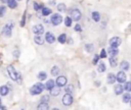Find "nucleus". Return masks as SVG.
Wrapping results in <instances>:
<instances>
[{"mask_svg": "<svg viewBox=\"0 0 131 110\" xmlns=\"http://www.w3.org/2000/svg\"><path fill=\"white\" fill-rule=\"evenodd\" d=\"M116 81V75L114 73H108L107 74V82L108 84H114Z\"/></svg>", "mask_w": 131, "mask_h": 110, "instance_id": "23", "label": "nucleus"}, {"mask_svg": "<svg viewBox=\"0 0 131 110\" xmlns=\"http://www.w3.org/2000/svg\"><path fill=\"white\" fill-rule=\"evenodd\" d=\"M114 92L116 95H122L124 92V86H122L120 82L114 87Z\"/></svg>", "mask_w": 131, "mask_h": 110, "instance_id": "12", "label": "nucleus"}, {"mask_svg": "<svg viewBox=\"0 0 131 110\" xmlns=\"http://www.w3.org/2000/svg\"><path fill=\"white\" fill-rule=\"evenodd\" d=\"M67 77L64 76V75H59V76H57V78H56V80H55V84H56V86L57 87H64L66 85H67Z\"/></svg>", "mask_w": 131, "mask_h": 110, "instance_id": "8", "label": "nucleus"}, {"mask_svg": "<svg viewBox=\"0 0 131 110\" xmlns=\"http://www.w3.org/2000/svg\"><path fill=\"white\" fill-rule=\"evenodd\" d=\"M73 101H74V99H73L72 94L66 93V95H63V97H62V104H63L64 106H70V105H72V104H73Z\"/></svg>", "mask_w": 131, "mask_h": 110, "instance_id": "3", "label": "nucleus"}, {"mask_svg": "<svg viewBox=\"0 0 131 110\" xmlns=\"http://www.w3.org/2000/svg\"><path fill=\"white\" fill-rule=\"evenodd\" d=\"M44 86H45V89H46V90L50 91V90H51V89H52V88L55 86V81H54L53 79H48Z\"/></svg>", "mask_w": 131, "mask_h": 110, "instance_id": "13", "label": "nucleus"}, {"mask_svg": "<svg viewBox=\"0 0 131 110\" xmlns=\"http://www.w3.org/2000/svg\"><path fill=\"white\" fill-rule=\"evenodd\" d=\"M108 53L111 54V56H117L118 53H119L118 47H112V46H110V48H108Z\"/></svg>", "mask_w": 131, "mask_h": 110, "instance_id": "15", "label": "nucleus"}, {"mask_svg": "<svg viewBox=\"0 0 131 110\" xmlns=\"http://www.w3.org/2000/svg\"><path fill=\"white\" fill-rule=\"evenodd\" d=\"M105 69H106L105 64H104L103 62H100V63L98 64V66H97V70H98V72H104Z\"/></svg>", "mask_w": 131, "mask_h": 110, "instance_id": "25", "label": "nucleus"}, {"mask_svg": "<svg viewBox=\"0 0 131 110\" xmlns=\"http://www.w3.org/2000/svg\"><path fill=\"white\" fill-rule=\"evenodd\" d=\"M44 89H45V86H44L43 84H41V82H37V84H35L34 86L31 87V89H30V93H31V95H33V96H35V95H39V94H41V93L43 92Z\"/></svg>", "mask_w": 131, "mask_h": 110, "instance_id": "2", "label": "nucleus"}, {"mask_svg": "<svg viewBox=\"0 0 131 110\" xmlns=\"http://www.w3.org/2000/svg\"><path fill=\"white\" fill-rule=\"evenodd\" d=\"M9 92V89L7 86H1L0 87V95L1 96H6Z\"/></svg>", "mask_w": 131, "mask_h": 110, "instance_id": "19", "label": "nucleus"}, {"mask_svg": "<svg viewBox=\"0 0 131 110\" xmlns=\"http://www.w3.org/2000/svg\"><path fill=\"white\" fill-rule=\"evenodd\" d=\"M98 60H99V55L95 54L94 55V58H93V64H97L98 63Z\"/></svg>", "mask_w": 131, "mask_h": 110, "instance_id": "39", "label": "nucleus"}, {"mask_svg": "<svg viewBox=\"0 0 131 110\" xmlns=\"http://www.w3.org/2000/svg\"><path fill=\"white\" fill-rule=\"evenodd\" d=\"M34 41H35V43L38 44V45H43V44H44V38L41 37L40 35H35Z\"/></svg>", "mask_w": 131, "mask_h": 110, "instance_id": "14", "label": "nucleus"}, {"mask_svg": "<svg viewBox=\"0 0 131 110\" xmlns=\"http://www.w3.org/2000/svg\"><path fill=\"white\" fill-rule=\"evenodd\" d=\"M66 9H67V6H66L64 3H59V4H57V10H58V11L63 12V11H66Z\"/></svg>", "mask_w": 131, "mask_h": 110, "instance_id": "28", "label": "nucleus"}, {"mask_svg": "<svg viewBox=\"0 0 131 110\" xmlns=\"http://www.w3.org/2000/svg\"><path fill=\"white\" fill-rule=\"evenodd\" d=\"M51 13V9L50 8H48V7H42V15H44V16H47V15H49Z\"/></svg>", "mask_w": 131, "mask_h": 110, "instance_id": "26", "label": "nucleus"}, {"mask_svg": "<svg viewBox=\"0 0 131 110\" xmlns=\"http://www.w3.org/2000/svg\"><path fill=\"white\" fill-rule=\"evenodd\" d=\"M0 105H1V99H0Z\"/></svg>", "mask_w": 131, "mask_h": 110, "instance_id": "46", "label": "nucleus"}, {"mask_svg": "<svg viewBox=\"0 0 131 110\" xmlns=\"http://www.w3.org/2000/svg\"><path fill=\"white\" fill-rule=\"evenodd\" d=\"M71 17H72L73 20L79 21L81 19V17H82V13H81V11L79 9H73L71 11Z\"/></svg>", "mask_w": 131, "mask_h": 110, "instance_id": "6", "label": "nucleus"}, {"mask_svg": "<svg viewBox=\"0 0 131 110\" xmlns=\"http://www.w3.org/2000/svg\"><path fill=\"white\" fill-rule=\"evenodd\" d=\"M121 42L122 41H121V39L119 37H114V38H112L110 40V46H112V47H118V46H120Z\"/></svg>", "mask_w": 131, "mask_h": 110, "instance_id": "10", "label": "nucleus"}, {"mask_svg": "<svg viewBox=\"0 0 131 110\" xmlns=\"http://www.w3.org/2000/svg\"><path fill=\"white\" fill-rule=\"evenodd\" d=\"M34 9L36 10V11H39L40 9H42V7H43V5L42 4H39V3H37V2H34Z\"/></svg>", "mask_w": 131, "mask_h": 110, "instance_id": "35", "label": "nucleus"}, {"mask_svg": "<svg viewBox=\"0 0 131 110\" xmlns=\"http://www.w3.org/2000/svg\"><path fill=\"white\" fill-rule=\"evenodd\" d=\"M130 106H131V100H130Z\"/></svg>", "mask_w": 131, "mask_h": 110, "instance_id": "45", "label": "nucleus"}, {"mask_svg": "<svg viewBox=\"0 0 131 110\" xmlns=\"http://www.w3.org/2000/svg\"><path fill=\"white\" fill-rule=\"evenodd\" d=\"M67 42H68L69 45H73L74 44V41H73L72 38H67Z\"/></svg>", "mask_w": 131, "mask_h": 110, "instance_id": "43", "label": "nucleus"}, {"mask_svg": "<svg viewBox=\"0 0 131 110\" xmlns=\"http://www.w3.org/2000/svg\"><path fill=\"white\" fill-rule=\"evenodd\" d=\"M7 5H8V7L9 8H11V9H13V8H16V6H17V3H16V0H7Z\"/></svg>", "mask_w": 131, "mask_h": 110, "instance_id": "21", "label": "nucleus"}, {"mask_svg": "<svg viewBox=\"0 0 131 110\" xmlns=\"http://www.w3.org/2000/svg\"><path fill=\"white\" fill-rule=\"evenodd\" d=\"M12 28H13V22L12 21H9L8 23H6L3 28V34L6 36V37H10L11 36V31H12Z\"/></svg>", "mask_w": 131, "mask_h": 110, "instance_id": "5", "label": "nucleus"}, {"mask_svg": "<svg viewBox=\"0 0 131 110\" xmlns=\"http://www.w3.org/2000/svg\"><path fill=\"white\" fill-rule=\"evenodd\" d=\"M5 12H6V7L4 5L0 6V17H2L5 14Z\"/></svg>", "mask_w": 131, "mask_h": 110, "instance_id": "36", "label": "nucleus"}, {"mask_svg": "<svg viewBox=\"0 0 131 110\" xmlns=\"http://www.w3.org/2000/svg\"><path fill=\"white\" fill-rule=\"evenodd\" d=\"M92 19L94 20V21H99L100 20V14L97 12V11H93L92 12Z\"/></svg>", "mask_w": 131, "mask_h": 110, "instance_id": "24", "label": "nucleus"}, {"mask_svg": "<svg viewBox=\"0 0 131 110\" xmlns=\"http://www.w3.org/2000/svg\"><path fill=\"white\" fill-rule=\"evenodd\" d=\"M64 91H66V93H70V94H72L73 91H74V87H73V85H68L67 87H64Z\"/></svg>", "mask_w": 131, "mask_h": 110, "instance_id": "33", "label": "nucleus"}, {"mask_svg": "<svg viewBox=\"0 0 131 110\" xmlns=\"http://www.w3.org/2000/svg\"><path fill=\"white\" fill-rule=\"evenodd\" d=\"M0 1H1L2 3H6V2H7V0H0Z\"/></svg>", "mask_w": 131, "mask_h": 110, "instance_id": "44", "label": "nucleus"}, {"mask_svg": "<svg viewBox=\"0 0 131 110\" xmlns=\"http://www.w3.org/2000/svg\"><path fill=\"white\" fill-rule=\"evenodd\" d=\"M26 23V12L23 14V17H21V20H20V26H24Z\"/></svg>", "mask_w": 131, "mask_h": 110, "instance_id": "38", "label": "nucleus"}, {"mask_svg": "<svg viewBox=\"0 0 131 110\" xmlns=\"http://www.w3.org/2000/svg\"><path fill=\"white\" fill-rule=\"evenodd\" d=\"M32 31L35 35H42L44 33V28H43L42 24H36V25L33 26Z\"/></svg>", "mask_w": 131, "mask_h": 110, "instance_id": "9", "label": "nucleus"}, {"mask_svg": "<svg viewBox=\"0 0 131 110\" xmlns=\"http://www.w3.org/2000/svg\"><path fill=\"white\" fill-rule=\"evenodd\" d=\"M37 108H38V109H44V110H45V109H48L49 106H48L47 103H45V102H41V103L37 106Z\"/></svg>", "mask_w": 131, "mask_h": 110, "instance_id": "31", "label": "nucleus"}, {"mask_svg": "<svg viewBox=\"0 0 131 110\" xmlns=\"http://www.w3.org/2000/svg\"><path fill=\"white\" fill-rule=\"evenodd\" d=\"M122 100H123L124 103H129L130 100H131V94H130V92H126L125 94H123Z\"/></svg>", "mask_w": 131, "mask_h": 110, "instance_id": "16", "label": "nucleus"}, {"mask_svg": "<svg viewBox=\"0 0 131 110\" xmlns=\"http://www.w3.org/2000/svg\"><path fill=\"white\" fill-rule=\"evenodd\" d=\"M7 72H8V74H9V76H10V78L12 80L16 81L17 84H20L21 82V75H20V73L17 70H15L14 66L8 65L7 66Z\"/></svg>", "mask_w": 131, "mask_h": 110, "instance_id": "1", "label": "nucleus"}, {"mask_svg": "<svg viewBox=\"0 0 131 110\" xmlns=\"http://www.w3.org/2000/svg\"><path fill=\"white\" fill-rule=\"evenodd\" d=\"M85 50L87 52H92L94 50V45L93 44H86L85 45Z\"/></svg>", "mask_w": 131, "mask_h": 110, "instance_id": "32", "label": "nucleus"}, {"mask_svg": "<svg viewBox=\"0 0 131 110\" xmlns=\"http://www.w3.org/2000/svg\"><path fill=\"white\" fill-rule=\"evenodd\" d=\"M45 40H46V42H47V43L52 44V43H54V42H55V37H54V35H53L52 33L47 32V33L45 34Z\"/></svg>", "mask_w": 131, "mask_h": 110, "instance_id": "11", "label": "nucleus"}, {"mask_svg": "<svg viewBox=\"0 0 131 110\" xmlns=\"http://www.w3.org/2000/svg\"><path fill=\"white\" fill-rule=\"evenodd\" d=\"M75 31H76V32H81V31H82V28H81V25H80L79 23H77V24L75 25Z\"/></svg>", "mask_w": 131, "mask_h": 110, "instance_id": "41", "label": "nucleus"}, {"mask_svg": "<svg viewBox=\"0 0 131 110\" xmlns=\"http://www.w3.org/2000/svg\"><path fill=\"white\" fill-rule=\"evenodd\" d=\"M124 90L126 92H131V81H125Z\"/></svg>", "mask_w": 131, "mask_h": 110, "instance_id": "34", "label": "nucleus"}, {"mask_svg": "<svg viewBox=\"0 0 131 110\" xmlns=\"http://www.w3.org/2000/svg\"><path fill=\"white\" fill-rule=\"evenodd\" d=\"M50 95H52V96H58L59 95V93H60V90H59V87H53L50 91Z\"/></svg>", "mask_w": 131, "mask_h": 110, "instance_id": "18", "label": "nucleus"}, {"mask_svg": "<svg viewBox=\"0 0 131 110\" xmlns=\"http://www.w3.org/2000/svg\"><path fill=\"white\" fill-rule=\"evenodd\" d=\"M38 78H39L40 80H44L45 78H47L46 72H45V71H40V72L38 73Z\"/></svg>", "mask_w": 131, "mask_h": 110, "instance_id": "30", "label": "nucleus"}, {"mask_svg": "<svg viewBox=\"0 0 131 110\" xmlns=\"http://www.w3.org/2000/svg\"><path fill=\"white\" fill-rule=\"evenodd\" d=\"M62 21V16L59 13H54L51 15V23L53 25H58Z\"/></svg>", "mask_w": 131, "mask_h": 110, "instance_id": "4", "label": "nucleus"}, {"mask_svg": "<svg viewBox=\"0 0 131 110\" xmlns=\"http://www.w3.org/2000/svg\"><path fill=\"white\" fill-rule=\"evenodd\" d=\"M72 23H73V19H72V17L67 16V17L64 18V24H66V26H71Z\"/></svg>", "mask_w": 131, "mask_h": 110, "instance_id": "29", "label": "nucleus"}, {"mask_svg": "<svg viewBox=\"0 0 131 110\" xmlns=\"http://www.w3.org/2000/svg\"><path fill=\"white\" fill-rule=\"evenodd\" d=\"M106 57V51L104 49H101L100 51V55H99V58H105Z\"/></svg>", "mask_w": 131, "mask_h": 110, "instance_id": "37", "label": "nucleus"}, {"mask_svg": "<svg viewBox=\"0 0 131 110\" xmlns=\"http://www.w3.org/2000/svg\"><path fill=\"white\" fill-rule=\"evenodd\" d=\"M16 1H17V0H16Z\"/></svg>", "mask_w": 131, "mask_h": 110, "instance_id": "47", "label": "nucleus"}, {"mask_svg": "<svg viewBox=\"0 0 131 110\" xmlns=\"http://www.w3.org/2000/svg\"><path fill=\"white\" fill-rule=\"evenodd\" d=\"M126 79H127V76H126L125 71L121 70V71H119V72L117 73V75H116V80H117L118 82L123 84V82H125V81H126Z\"/></svg>", "mask_w": 131, "mask_h": 110, "instance_id": "7", "label": "nucleus"}, {"mask_svg": "<svg viewBox=\"0 0 131 110\" xmlns=\"http://www.w3.org/2000/svg\"><path fill=\"white\" fill-rule=\"evenodd\" d=\"M58 73H59V68H58V66H53V67L51 68V74H52L53 76H56V75H58Z\"/></svg>", "mask_w": 131, "mask_h": 110, "instance_id": "27", "label": "nucleus"}, {"mask_svg": "<svg viewBox=\"0 0 131 110\" xmlns=\"http://www.w3.org/2000/svg\"><path fill=\"white\" fill-rule=\"evenodd\" d=\"M120 67H121V69H122L123 71H125V70H128V69H129V67H130V65H129V62H128V61H126V60L122 61V62H121V64H120Z\"/></svg>", "mask_w": 131, "mask_h": 110, "instance_id": "17", "label": "nucleus"}, {"mask_svg": "<svg viewBox=\"0 0 131 110\" xmlns=\"http://www.w3.org/2000/svg\"><path fill=\"white\" fill-rule=\"evenodd\" d=\"M110 65L112 67H116L118 65V60H117L116 56H111L110 57Z\"/></svg>", "mask_w": 131, "mask_h": 110, "instance_id": "20", "label": "nucleus"}, {"mask_svg": "<svg viewBox=\"0 0 131 110\" xmlns=\"http://www.w3.org/2000/svg\"><path fill=\"white\" fill-rule=\"evenodd\" d=\"M48 100H49V97H48V96H43V97L41 98V102H45V103H47Z\"/></svg>", "mask_w": 131, "mask_h": 110, "instance_id": "42", "label": "nucleus"}, {"mask_svg": "<svg viewBox=\"0 0 131 110\" xmlns=\"http://www.w3.org/2000/svg\"><path fill=\"white\" fill-rule=\"evenodd\" d=\"M19 54H20V52H19L18 50H14V51L12 52V55H13L15 58H17V57L19 56Z\"/></svg>", "mask_w": 131, "mask_h": 110, "instance_id": "40", "label": "nucleus"}, {"mask_svg": "<svg viewBox=\"0 0 131 110\" xmlns=\"http://www.w3.org/2000/svg\"><path fill=\"white\" fill-rule=\"evenodd\" d=\"M57 41L60 43V44H63L67 42V35L66 34H60L58 37H57Z\"/></svg>", "mask_w": 131, "mask_h": 110, "instance_id": "22", "label": "nucleus"}]
</instances>
